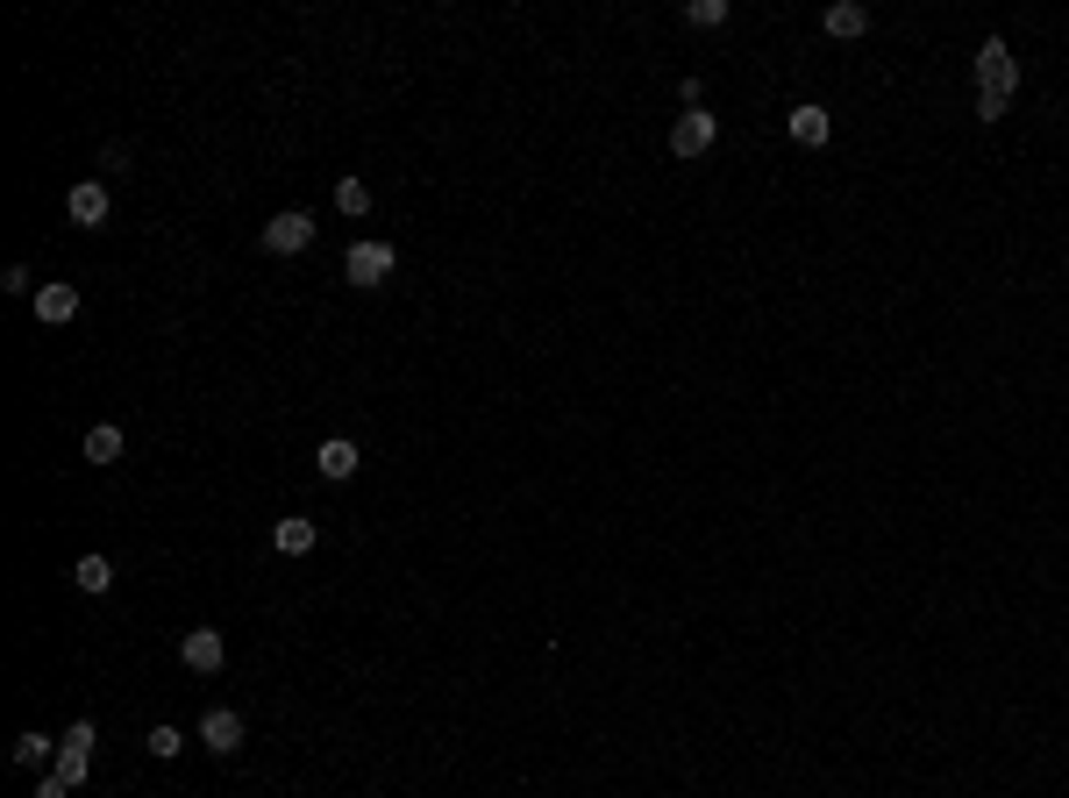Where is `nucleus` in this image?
<instances>
[{
    "label": "nucleus",
    "instance_id": "4468645a",
    "mask_svg": "<svg viewBox=\"0 0 1069 798\" xmlns=\"http://www.w3.org/2000/svg\"><path fill=\"white\" fill-rule=\"evenodd\" d=\"M79 449H86V463H100V471H108V463H122V428H114V420H94Z\"/></svg>",
    "mask_w": 1069,
    "mask_h": 798
},
{
    "label": "nucleus",
    "instance_id": "2eb2a0df",
    "mask_svg": "<svg viewBox=\"0 0 1069 798\" xmlns=\"http://www.w3.org/2000/svg\"><path fill=\"white\" fill-rule=\"evenodd\" d=\"M72 584H79V592H94V599H100V592H108V584H114V564H108V556H100V549H94V556H79V564H72Z\"/></svg>",
    "mask_w": 1069,
    "mask_h": 798
},
{
    "label": "nucleus",
    "instance_id": "9b49d317",
    "mask_svg": "<svg viewBox=\"0 0 1069 798\" xmlns=\"http://www.w3.org/2000/svg\"><path fill=\"white\" fill-rule=\"evenodd\" d=\"M314 542H321V528H314L307 514H285L279 528H271V549H279V556H307Z\"/></svg>",
    "mask_w": 1069,
    "mask_h": 798
},
{
    "label": "nucleus",
    "instance_id": "39448f33",
    "mask_svg": "<svg viewBox=\"0 0 1069 798\" xmlns=\"http://www.w3.org/2000/svg\"><path fill=\"white\" fill-rule=\"evenodd\" d=\"M713 135H720V122L706 108H685L670 122V157H706V150H713Z\"/></svg>",
    "mask_w": 1069,
    "mask_h": 798
},
{
    "label": "nucleus",
    "instance_id": "0eeeda50",
    "mask_svg": "<svg viewBox=\"0 0 1069 798\" xmlns=\"http://www.w3.org/2000/svg\"><path fill=\"white\" fill-rule=\"evenodd\" d=\"M243 713H236V706H207L200 713V742L215 748V756H236V748H243Z\"/></svg>",
    "mask_w": 1069,
    "mask_h": 798
},
{
    "label": "nucleus",
    "instance_id": "f3484780",
    "mask_svg": "<svg viewBox=\"0 0 1069 798\" xmlns=\"http://www.w3.org/2000/svg\"><path fill=\"white\" fill-rule=\"evenodd\" d=\"M336 207H342L350 221H364V215H371V186H364V178H336Z\"/></svg>",
    "mask_w": 1069,
    "mask_h": 798
},
{
    "label": "nucleus",
    "instance_id": "f03ea898",
    "mask_svg": "<svg viewBox=\"0 0 1069 798\" xmlns=\"http://www.w3.org/2000/svg\"><path fill=\"white\" fill-rule=\"evenodd\" d=\"M258 243H264V258H299V250L314 243V215H307V207H285V215L264 221Z\"/></svg>",
    "mask_w": 1069,
    "mask_h": 798
},
{
    "label": "nucleus",
    "instance_id": "ddd939ff",
    "mask_svg": "<svg viewBox=\"0 0 1069 798\" xmlns=\"http://www.w3.org/2000/svg\"><path fill=\"white\" fill-rule=\"evenodd\" d=\"M820 29L849 43V36H863V29H870V8H863V0H835V8L820 14Z\"/></svg>",
    "mask_w": 1069,
    "mask_h": 798
},
{
    "label": "nucleus",
    "instance_id": "9d476101",
    "mask_svg": "<svg viewBox=\"0 0 1069 798\" xmlns=\"http://www.w3.org/2000/svg\"><path fill=\"white\" fill-rule=\"evenodd\" d=\"M357 463H364V449H357L350 435H328V442L314 449V471L321 478H357Z\"/></svg>",
    "mask_w": 1069,
    "mask_h": 798
},
{
    "label": "nucleus",
    "instance_id": "dca6fc26",
    "mask_svg": "<svg viewBox=\"0 0 1069 798\" xmlns=\"http://www.w3.org/2000/svg\"><path fill=\"white\" fill-rule=\"evenodd\" d=\"M8 756L22 763V770H43V763H57V742H43V734L29 728V734H14V742H8Z\"/></svg>",
    "mask_w": 1069,
    "mask_h": 798
},
{
    "label": "nucleus",
    "instance_id": "423d86ee",
    "mask_svg": "<svg viewBox=\"0 0 1069 798\" xmlns=\"http://www.w3.org/2000/svg\"><path fill=\"white\" fill-rule=\"evenodd\" d=\"M65 215L79 221V229H108V215H114V200H108V186L100 178H79V186L65 193Z\"/></svg>",
    "mask_w": 1069,
    "mask_h": 798
},
{
    "label": "nucleus",
    "instance_id": "aec40b11",
    "mask_svg": "<svg viewBox=\"0 0 1069 798\" xmlns=\"http://www.w3.org/2000/svg\"><path fill=\"white\" fill-rule=\"evenodd\" d=\"M1005 108H1013L1005 94H977V122H1005Z\"/></svg>",
    "mask_w": 1069,
    "mask_h": 798
},
{
    "label": "nucleus",
    "instance_id": "1a4fd4ad",
    "mask_svg": "<svg viewBox=\"0 0 1069 798\" xmlns=\"http://www.w3.org/2000/svg\"><path fill=\"white\" fill-rule=\"evenodd\" d=\"M36 321L43 328L79 321V285H36Z\"/></svg>",
    "mask_w": 1069,
    "mask_h": 798
},
{
    "label": "nucleus",
    "instance_id": "20e7f679",
    "mask_svg": "<svg viewBox=\"0 0 1069 798\" xmlns=\"http://www.w3.org/2000/svg\"><path fill=\"white\" fill-rule=\"evenodd\" d=\"M1013 86H1019V65H1013V51H1005V36H984L977 43V94L1013 100Z\"/></svg>",
    "mask_w": 1069,
    "mask_h": 798
},
{
    "label": "nucleus",
    "instance_id": "6ab92c4d",
    "mask_svg": "<svg viewBox=\"0 0 1069 798\" xmlns=\"http://www.w3.org/2000/svg\"><path fill=\"white\" fill-rule=\"evenodd\" d=\"M143 748H150V756H157V763H172L178 748H186V734H178V728H164V720H157V728H150V742H143Z\"/></svg>",
    "mask_w": 1069,
    "mask_h": 798
},
{
    "label": "nucleus",
    "instance_id": "412c9836",
    "mask_svg": "<svg viewBox=\"0 0 1069 798\" xmlns=\"http://www.w3.org/2000/svg\"><path fill=\"white\" fill-rule=\"evenodd\" d=\"M36 798H72V785H65V777H43V785H36Z\"/></svg>",
    "mask_w": 1069,
    "mask_h": 798
},
{
    "label": "nucleus",
    "instance_id": "f8f14e48",
    "mask_svg": "<svg viewBox=\"0 0 1069 798\" xmlns=\"http://www.w3.org/2000/svg\"><path fill=\"white\" fill-rule=\"evenodd\" d=\"M792 143H806V150H820L827 143V135H835V122H827V108H820V100H806V108H792Z\"/></svg>",
    "mask_w": 1069,
    "mask_h": 798
},
{
    "label": "nucleus",
    "instance_id": "6e6552de",
    "mask_svg": "<svg viewBox=\"0 0 1069 798\" xmlns=\"http://www.w3.org/2000/svg\"><path fill=\"white\" fill-rule=\"evenodd\" d=\"M178 656H186V670H221L229 664V642H221V627H186V642H178Z\"/></svg>",
    "mask_w": 1069,
    "mask_h": 798
},
{
    "label": "nucleus",
    "instance_id": "f257e3e1",
    "mask_svg": "<svg viewBox=\"0 0 1069 798\" xmlns=\"http://www.w3.org/2000/svg\"><path fill=\"white\" fill-rule=\"evenodd\" d=\"M400 271V250L379 243V236H364V243H350V258H342V278L350 285H385Z\"/></svg>",
    "mask_w": 1069,
    "mask_h": 798
},
{
    "label": "nucleus",
    "instance_id": "a211bd4d",
    "mask_svg": "<svg viewBox=\"0 0 1069 798\" xmlns=\"http://www.w3.org/2000/svg\"><path fill=\"white\" fill-rule=\"evenodd\" d=\"M685 22H691V29H728V0H691Z\"/></svg>",
    "mask_w": 1069,
    "mask_h": 798
},
{
    "label": "nucleus",
    "instance_id": "7ed1b4c3",
    "mask_svg": "<svg viewBox=\"0 0 1069 798\" xmlns=\"http://www.w3.org/2000/svg\"><path fill=\"white\" fill-rule=\"evenodd\" d=\"M86 770H94V728L86 720H72L65 734H57V763H51V777H65L72 791L86 785Z\"/></svg>",
    "mask_w": 1069,
    "mask_h": 798
}]
</instances>
